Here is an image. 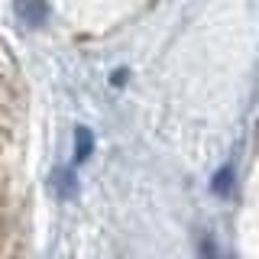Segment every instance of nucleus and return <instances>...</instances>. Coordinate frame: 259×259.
Instances as JSON below:
<instances>
[{
    "label": "nucleus",
    "mask_w": 259,
    "mask_h": 259,
    "mask_svg": "<svg viewBox=\"0 0 259 259\" xmlns=\"http://www.w3.org/2000/svg\"><path fill=\"white\" fill-rule=\"evenodd\" d=\"M23 104L16 65L0 42V259L26 253V182H23Z\"/></svg>",
    "instance_id": "obj_1"
}]
</instances>
